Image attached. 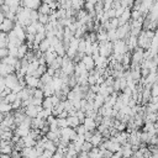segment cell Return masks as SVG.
Segmentation results:
<instances>
[{
  "mask_svg": "<svg viewBox=\"0 0 158 158\" xmlns=\"http://www.w3.org/2000/svg\"><path fill=\"white\" fill-rule=\"evenodd\" d=\"M114 52V44L111 41H105V42H99V53L100 56H104L109 58Z\"/></svg>",
  "mask_w": 158,
  "mask_h": 158,
  "instance_id": "obj_1",
  "label": "cell"
},
{
  "mask_svg": "<svg viewBox=\"0 0 158 158\" xmlns=\"http://www.w3.org/2000/svg\"><path fill=\"white\" fill-rule=\"evenodd\" d=\"M112 44H114V52H112V53L123 54V53H126V52L128 51L125 40H116L115 42H112Z\"/></svg>",
  "mask_w": 158,
  "mask_h": 158,
  "instance_id": "obj_2",
  "label": "cell"
},
{
  "mask_svg": "<svg viewBox=\"0 0 158 158\" xmlns=\"http://www.w3.org/2000/svg\"><path fill=\"white\" fill-rule=\"evenodd\" d=\"M25 81H26V85L30 86V88H42L43 86V83L41 81V79L38 77H35V75L26 74L25 75Z\"/></svg>",
  "mask_w": 158,
  "mask_h": 158,
  "instance_id": "obj_3",
  "label": "cell"
},
{
  "mask_svg": "<svg viewBox=\"0 0 158 158\" xmlns=\"http://www.w3.org/2000/svg\"><path fill=\"white\" fill-rule=\"evenodd\" d=\"M125 41H126V44H127V48L130 52H132L133 49H136L138 47V36L130 33V36L127 38H125Z\"/></svg>",
  "mask_w": 158,
  "mask_h": 158,
  "instance_id": "obj_4",
  "label": "cell"
},
{
  "mask_svg": "<svg viewBox=\"0 0 158 158\" xmlns=\"http://www.w3.org/2000/svg\"><path fill=\"white\" fill-rule=\"evenodd\" d=\"M81 62L85 64V68H86V70L88 72H91V70H94L95 69V60H94V58H93V56H89V54H84L83 56V58H81Z\"/></svg>",
  "mask_w": 158,
  "mask_h": 158,
  "instance_id": "obj_5",
  "label": "cell"
},
{
  "mask_svg": "<svg viewBox=\"0 0 158 158\" xmlns=\"http://www.w3.org/2000/svg\"><path fill=\"white\" fill-rule=\"evenodd\" d=\"M15 23H16V22H15L14 20L5 17V19L2 20V22L0 23V30H1V31H4V32H7V33H9L11 30H14Z\"/></svg>",
  "mask_w": 158,
  "mask_h": 158,
  "instance_id": "obj_6",
  "label": "cell"
},
{
  "mask_svg": "<svg viewBox=\"0 0 158 158\" xmlns=\"http://www.w3.org/2000/svg\"><path fill=\"white\" fill-rule=\"evenodd\" d=\"M41 110H42V106H36V105H33V104H30L28 106L25 107V112H26V115L30 116V117H36Z\"/></svg>",
  "mask_w": 158,
  "mask_h": 158,
  "instance_id": "obj_7",
  "label": "cell"
},
{
  "mask_svg": "<svg viewBox=\"0 0 158 158\" xmlns=\"http://www.w3.org/2000/svg\"><path fill=\"white\" fill-rule=\"evenodd\" d=\"M5 81H6V86L12 89L14 86H16L19 84V78H17L16 73H10L5 77Z\"/></svg>",
  "mask_w": 158,
  "mask_h": 158,
  "instance_id": "obj_8",
  "label": "cell"
},
{
  "mask_svg": "<svg viewBox=\"0 0 158 158\" xmlns=\"http://www.w3.org/2000/svg\"><path fill=\"white\" fill-rule=\"evenodd\" d=\"M131 21V7H126L123 10V12L121 14V16L118 17V23L120 26L123 25V23H127Z\"/></svg>",
  "mask_w": 158,
  "mask_h": 158,
  "instance_id": "obj_9",
  "label": "cell"
},
{
  "mask_svg": "<svg viewBox=\"0 0 158 158\" xmlns=\"http://www.w3.org/2000/svg\"><path fill=\"white\" fill-rule=\"evenodd\" d=\"M21 156L22 157H38V152L36 149V147H23L21 151Z\"/></svg>",
  "mask_w": 158,
  "mask_h": 158,
  "instance_id": "obj_10",
  "label": "cell"
},
{
  "mask_svg": "<svg viewBox=\"0 0 158 158\" xmlns=\"http://www.w3.org/2000/svg\"><path fill=\"white\" fill-rule=\"evenodd\" d=\"M10 73H15V68L12 65L0 62V77H6Z\"/></svg>",
  "mask_w": 158,
  "mask_h": 158,
  "instance_id": "obj_11",
  "label": "cell"
},
{
  "mask_svg": "<svg viewBox=\"0 0 158 158\" xmlns=\"http://www.w3.org/2000/svg\"><path fill=\"white\" fill-rule=\"evenodd\" d=\"M102 141H104V136H102V133H101V132H99L98 130H95V131H94V133H93V136H91L90 142L93 143V146H94V147H98Z\"/></svg>",
  "mask_w": 158,
  "mask_h": 158,
  "instance_id": "obj_12",
  "label": "cell"
},
{
  "mask_svg": "<svg viewBox=\"0 0 158 158\" xmlns=\"http://www.w3.org/2000/svg\"><path fill=\"white\" fill-rule=\"evenodd\" d=\"M83 123H84L85 128L89 130V131H95L96 130V126H98L96 122H95V118L94 117H90V116H86Z\"/></svg>",
  "mask_w": 158,
  "mask_h": 158,
  "instance_id": "obj_13",
  "label": "cell"
},
{
  "mask_svg": "<svg viewBox=\"0 0 158 158\" xmlns=\"http://www.w3.org/2000/svg\"><path fill=\"white\" fill-rule=\"evenodd\" d=\"M38 48H40L41 52H46V51H48V49L51 48V41H49V38H48V37L43 38V40L40 42Z\"/></svg>",
  "mask_w": 158,
  "mask_h": 158,
  "instance_id": "obj_14",
  "label": "cell"
},
{
  "mask_svg": "<svg viewBox=\"0 0 158 158\" xmlns=\"http://www.w3.org/2000/svg\"><path fill=\"white\" fill-rule=\"evenodd\" d=\"M30 49H28V47H27V44L23 42V43H21L20 46H19V48H17V58H23L25 56H26V53L28 52Z\"/></svg>",
  "mask_w": 158,
  "mask_h": 158,
  "instance_id": "obj_15",
  "label": "cell"
},
{
  "mask_svg": "<svg viewBox=\"0 0 158 158\" xmlns=\"http://www.w3.org/2000/svg\"><path fill=\"white\" fill-rule=\"evenodd\" d=\"M41 89L43 90L44 96H52L53 94H56V90H54V88H53L52 84H43V86Z\"/></svg>",
  "mask_w": 158,
  "mask_h": 158,
  "instance_id": "obj_16",
  "label": "cell"
},
{
  "mask_svg": "<svg viewBox=\"0 0 158 158\" xmlns=\"http://www.w3.org/2000/svg\"><path fill=\"white\" fill-rule=\"evenodd\" d=\"M38 12L40 14H47V15H49L52 11H54V10H52L51 9V6H49V4H47V2H41V5L38 6Z\"/></svg>",
  "mask_w": 158,
  "mask_h": 158,
  "instance_id": "obj_17",
  "label": "cell"
},
{
  "mask_svg": "<svg viewBox=\"0 0 158 158\" xmlns=\"http://www.w3.org/2000/svg\"><path fill=\"white\" fill-rule=\"evenodd\" d=\"M67 120H68V125H69L70 127H73V128H75L79 123H81L77 115H69V116L67 117Z\"/></svg>",
  "mask_w": 158,
  "mask_h": 158,
  "instance_id": "obj_18",
  "label": "cell"
},
{
  "mask_svg": "<svg viewBox=\"0 0 158 158\" xmlns=\"http://www.w3.org/2000/svg\"><path fill=\"white\" fill-rule=\"evenodd\" d=\"M12 136H14V130L0 131V139H7V141H11Z\"/></svg>",
  "mask_w": 158,
  "mask_h": 158,
  "instance_id": "obj_19",
  "label": "cell"
},
{
  "mask_svg": "<svg viewBox=\"0 0 158 158\" xmlns=\"http://www.w3.org/2000/svg\"><path fill=\"white\" fill-rule=\"evenodd\" d=\"M53 102H52V99H51V96H44L43 98V101H42V107L43 109H49V110H52L53 109Z\"/></svg>",
  "mask_w": 158,
  "mask_h": 158,
  "instance_id": "obj_20",
  "label": "cell"
},
{
  "mask_svg": "<svg viewBox=\"0 0 158 158\" xmlns=\"http://www.w3.org/2000/svg\"><path fill=\"white\" fill-rule=\"evenodd\" d=\"M23 138V142H25V146L26 147H33V146H36V143H37V141L33 138V137H31L30 135H27V136H25V137H22Z\"/></svg>",
  "mask_w": 158,
  "mask_h": 158,
  "instance_id": "obj_21",
  "label": "cell"
},
{
  "mask_svg": "<svg viewBox=\"0 0 158 158\" xmlns=\"http://www.w3.org/2000/svg\"><path fill=\"white\" fill-rule=\"evenodd\" d=\"M40 79H41V81H42L43 84H51L52 80H53V77L46 72V73H43V74L40 77Z\"/></svg>",
  "mask_w": 158,
  "mask_h": 158,
  "instance_id": "obj_22",
  "label": "cell"
},
{
  "mask_svg": "<svg viewBox=\"0 0 158 158\" xmlns=\"http://www.w3.org/2000/svg\"><path fill=\"white\" fill-rule=\"evenodd\" d=\"M89 157H102L101 156V149L99 147H93L89 151Z\"/></svg>",
  "mask_w": 158,
  "mask_h": 158,
  "instance_id": "obj_23",
  "label": "cell"
},
{
  "mask_svg": "<svg viewBox=\"0 0 158 158\" xmlns=\"http://www.w3.org/2000/svg\"><path fill=\"white\" fill-rule=\"evenodd\" d=\"M19 96H17V93H14V91H11L6 98H4V101H6V102H10V104H12L16 99H17Z\"/></svg>",
  "mask_w": 158,
  "mask_h": 158,
  "instance_id": "obj_24",
  "label": "cell"
},
{
  "mask_svg": "<svg viewBox=\"0 0 158 158\" xmlns=\"http://www.w3.org/2000/svg\"><path fill=\"white\" fill-rule=\"evenodd\" d=\"M38 16H40L38 10L37 9H31V11H30V19H31V21L32 22L33 21H38Z\"/></svg>",
  "mask_w": 158,
  "mask_h": 158,
  "instance_id": "obj_25",
  "label": "cell"
},
{
  "mask_svg": "<svg viewBox=\"0 0 158 158\" xmlns=\"http://www.w3.org/2000/svg\"><path fill=\"white\" fill-rule=\"evenodd\" d=\"M57 122H58L59 128H63V127L69 126V125H68V120H67V117H57Z\"/></svg>",
  "mask_w": 158,
  "mask_h": 158,
  "instance_id": "obj_26",
  "label": "cell"
},
{
  "mask_svg": "<svg viewBox=\"0 0 158 158\" xmlns=\"http://www.w3.org/2000/svg\"><path fill=\"white\" fill-rule=\"evenodd\" d=\"M38 21H40L41 23H43V25L48 23V22H49V15H47V14H40Z\"/></svg>",
  "mask_w": 158,
  "mask_h": 158,
  "instance_id": "obj_27",
  "label": "cell"
},
{
  "mask_svg": "<svg viewBox=\"0 0 158 158\" xmlns=\"http://www.w3.org/2000/svg\"><path fill=\"white\" fill-rule=\"evenodd\" d=\"M93 147H94V146H93V143H91L90 141H84V143L81 144V151H86V152H89Z\"/></svg>",
  "mask_w": 158,
  "mask_h": 158,
  "instance_id": "obj_28",
  "label": "cell"
},
{
  "mask_svg": "<svg viewBox=\"0 0 158 158\" xmlns=\"http://www.w3.org/2000/svg\"><path fill=\"white\" fill-rule=\"evenodd\" d=\"M77 116H78V118L80 120V122L83 123V122H84V120H85V117H86V114H85V111H84V110L79 109V110L77 111Z\"/></svg>",
  "mask_w": 158,
  "mask_h": 158,
  "instance_id": "obj_29",
  "label": "cell"
},
{
  "mask_svg": "<svg viewBox=\"0 0 158 158\" xmlns=\"http://www.w3.org/2000/svg\"><path fill=\"white\" fill-rule=\"evenodd\" d=\"M75 131H77V133H78V135H84V133H85V131H86V128H85L84 123H79V125L75 127Z\"/></svg>",
  "mask_w": 158,
  "mask_h": 158,
  "instance_id": "obj_30",
  "label": "cell"
},
{
  "mask_svg": "<svg viewBox=\"0 0 158 158\" xmlns=\"http://www.w3.org/2000/svg\"><path fill=\"white\" fill-rule=\"evenodd\" d=\"M11 91H12V89H11V88H9V86H6V88L0 93V98H2V99H4V98H6Z\"/></svg>",
  "mask_w": 158,
  "mask_h": 158,
  "instance_id": "obj_31",
  "label": "cell"
},
{
  "mask_svg": "<svg viewBox=\"0 0 158 158\" xmlns=\"http://www.w3.org/2000/svg\"><path fill=\"white\" fill-rule=\"evenodd\" d=\"M53 152L52 151H48V149H43V152H42V154L40 156V157H47V158H49V157H53Z\"/></svg>",
  "mask_w": 158,
  "mask_h": 158,
  "instance_id": "obj_32",
  "label": "cell"
},
{
  "mask_svg": "<svg viewBox=\"0 0 158 158\" xmlns=\"http://www.w3.org/2000/svg\"><path fill=\"white\" fill-rule=\"evenodd\" d=\"M93 133H94V131H89V130H86L85 133H84V138H85V141H90Z\"/></svg>",
  "mask_w": 158,
  "mask_h": 158,
  "instance_id": "obj_33",
  "label": "cell"
},
{
  "mask_svg": "<svg viewBox=\"0 0 158 158\" xmlns=\"http://www.w3.org/2000/svg\"><path fill=\"white\" fill-rule=\"evenodd\" d=\"M6 88V81H5V77H0V93Z\"/></svg>",
  "mask_w": 158,
  "mask_h": 158,
  "instance_id": "obj_34",
  "label": "cell"
},
{
  "mask_svg": "<svg viewBox=\"0 0 158 158\" xmlns=\"http://www.w3.org/2000/svg\"><path fill=\"white\" fill-rule=\"evenodd\" d=\"M10 156H11V157H21V152L17 151V149H12V152H11Z\"/></svg>",
  "mask_w": 158,
  "mask_h": 158,
  "instance_id": "obj_35",
  "label": "cell"
},
{
  "mask_svg": "<svg viewBox=\"0 0 158 158\" xmlns=\"http://www.w3.org/2000/svg\"><path fill=\"white\" fill-rule=\"evenodd\" d=\"M68 115H69V114H68V111H67V110H63V111H62L57 117H68Z\"/></svg>",
  "mask_w": 158,
  "mask_h": 158,
  "instance_id": "obj_36",
  "label": "cell"
},
{
  "mask_svg": "<svg viewBox=\"0 0 158 158\" xmlns=\"http://www.w3.org/2000/svg\"><path fill=\"white\" fill-rule=\"evenodd\" d=\"M42 2H47V4H49V2H52V1H56V0H41Z\"/></svg>",
  "mask_w": 158,
  "mask_h": 158,
  "instance_id": "obj_37",
  "label": "cell"
}]
</instances>
